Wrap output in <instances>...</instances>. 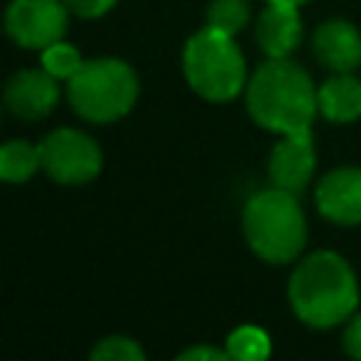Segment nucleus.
Returning <instances> with one entry per match:
<instances>
[{"mask_svg": "<svg viewBox=\"0 0 361 361\" xmlns=\"http://www.w3.org/2000/svg\"><path fill=\"white\" fill-rule=\"evenodd\" d=\"M313 54L333 73L361 65V31L347 20H327L313 31Z\"/></svg>", "mask_w": 361, "mask_h": 361, "instance_id": "f8f14e48", "label": "nucleus"}, {"mask_svg": "<svg viewBox=\"0 0 361 361\" xmlns=\"http://www.w3.org/2000/svg\"><path fill=\"white\" fill-rule=\"evenodd\" d=\"M344 350H347V355L361 361V313L350 316V324L344 330Z\"/></svg>", "mask_w": 361, "mask_h": 361, "instance_id": "aec40b11", "label": "nucleus"}, {"mask_svg": "<svg viewBox=\"0 0 361 361\" xmlns=\"http://www.w3.org/2000/svg\"><path fill=\"white\" fill-rule=\"evenodd\" d=\"M245 107L251 118L271 133H305L316 118L319 90L302 65L290 62L288 56L268 59L245 85Z\"/></svg>", "mask_w": 361, "mask_h": 361, "instance_id": "f257e3e1", "label": "nucleus"}, {"mask_svg": "<svg viewBox=\"0 0 361 361\" xmlns=\"http://www.w3.org/2000/svg\"><path fill=\"white\" fill-rule=\"evenodd\" d=\"M90 358L96 361H144L147 353L141 350V344L135 338H127V336H107L102 338L93 350H90Z\"/></svg>", "mask_w": 361, "mask_h": 361, "instance_id": "a211bd4d", "label": "nucleus"}, {"mask_svg": "<svg viewBox=\"0 0 361 361\" xmlns=\"http://www.w3.org/2000/svg\"><path fill=\"white\" fill-rule=\"evenodd\" d=\"M68 6L71 14L76 17H85V20H93V17H102L107 14L118 0H62Z\"/></svg>", "mask_w": 361, "mask_h": 361, "instance_id": "6ab92c4d", "label": "nucleus"}, {"mask_svg": "<svg viewBox=\"0 0 361 361\" xmlns=\"http://www.w3.org/2000/svg\"><path fill=\"white\" fill-rule=\"evenodd\" d=\"M319 113L336 124L361 118V79H355L353 71H344V73H333L327 82H322Z\"/></svg>", "mask_w": 361, "mask_h": 361, "instance_id": "ddd939ff", "label": "nucleus"}, {"mask_svg": "<svg viewBox=\"0 0 361 361\" xmlns=\"http://www.w3.org/2000/svg\"><path fill=\"white\" fill-rule=\"evenodd\" d=\"M248 0H212L206 8V25L220 28L226 34H237L248 23Z\"/></svg>", "mask_w": 361, "mask_h": 361, "instance_id": "dca6fc26", "label": "nucleus"}, {"mask_svg": "<svg viewBox=\"0 0 361 361\" xmlns=\"http://www.w3.org/2000/svg\"><path fill=\"white\" fill-rule=\"evenodd\" d=\"M39 62H42V68H45L51 76H56V79H71V76L85 65L82 54H79L71 42H65V39H59V42L42 48Z\"/></svg>", "mask_w": 361, "mask_h": 361, "instance_id": "f3484780", "label": "nucleus"}, {"mask_svg": "<svg viewBox=\"0 0 361 361\" xmlns=\"http://www.w3.org/2000/svg\"><path fill=\"white\" fill-rule=\"evenodd\" d=\"M313 169H316V147H313L310 130L282 135L268 155L271 183L293 195H299L310 183Z\"/></svg>", "mask_w": 361, "mask_h": 361, "instance_id": "6e6552de", "label": "nucleus"}, {"mask_svg": "<svg viewBox=\"0 0 361 361\" xmlns=\"http://www.w3.org/2000/svg\"><path fill=\"white\" fill-rule=\"evenodd\" d=\"M37 147H39L42 169L48 172L51 180L62 186L90 183L102 172V149L82 130L59 127L51 135H45Z\"/></svg>", "mask_w": 361, "mask_h": 361, "instance_id": "423d86ee", "label": "nucleus"}, {"mask_svg": "<svg viewBox=\"0 0 361 361\" xmlns=\"http://www.w3.org/2000/svg\"><path fill=\"white\" fill-rule=\"evenodd\" d=\"M183 73L189 87L206 102H231L245 90V59L234 34L203 25L183 45Z\"/></svg>", "mask_w": 361, "mask_h": 361, "instance_id": "20e7f679", "label": "nucleus"}, {"mask_svg": "<svg viewBox=\"0 0 361 361\" xmlns=\"http://www.w3.org/2000/svg\"><path fill=\"white\" fill-rule=\"evenodd\" d=\"M257 42L268 59L290 56L302 42V17L293 3H268L257 20Z\"/></svg>", "mask_w": 361, "mask_h": 361, "instance_id": "9b49d317", "label": "nucleus"}, {"mask_svg": "<svg viewBox=\"0 0 361 361\" xmlns=\"http://www.w3.org/2000/svg\"><path fill=\"white\" fill-rule=\"evenodd\" d=\"M178 358H183V361H226L228 358V350L223 347V350H217V347H209V344H203V347H189V350H183Z\"/></svg>", "mask_w": 361, "mask_h": 361, "instance_id": "412c9836", "label": "nucleus"}, {"mask_svg": "<svg viewBox=\"0 0 361 361\" xmlns=\"http://www.w3.org/2000/svg\"><path fill=\"white\" fill-rule=\"evenodd\" d=\"M37 169H42L39 147L28 141H8L0 147V178L6 183H25Z\"/></svg>", "mask_w": 361, "mask_h": 361, "instance_id": "4468645a", "label": "nucleus"}, {"mask_svg": "<svg viewBox=\"0 0 361 361\" xmlns=\"http://www.w3.org/2000/svg\"><path fill=\"white\" fill-rule=\"evenodd\" d=\"M243 234L259 259L274 265L293 262L307 240V223L296 195L279 186L251 195L243 206Z\"/></svg>", "mask_w": 361, "mask_h": 361, "instance_id": "7ed1b4c3", "label": "nucleus"}, {"mask_svg": "<svg viewBox=\"0 0 361 361\" xmlns=\"http://www.w3.org/2000/svg\"><path fill=\"white\" fill-rule=\"evenodd\" d=\"M226 350H228V358H237V361H262L271 353V338L262 327L243 324L228 336Z\"/></svg>", "mask_w": 361, "mask_h": 361, "instance_id": "2eb2a0df", "label": "nucleus"}, {"mask_svg": "<svg viewBox=\"0 0 361 361\" xmlns=\"http://www.w3.org/2000/svg\"><path fill=\"white\" fill-rule=\"evenodd\" d=\"M288 302L299 322L316 330L350 319L358 307V282L350 262L333 251L305 257L288 279Z\"/></svg>", "mask_w": 361, "mask_h": 361, "instance_id": "f03ea898", "label": "nucleus"}, {"mask_svg": "<svg viewBox=\"0 0 361 361\" xmlns=\"http://www.w3.org/2000/svg\"><path fill=\"white\" fill-rule=\"evenodd\" d=\"M68 99L85 121L110 124L133 110L138 99V76L121 59H90L68 79Z\"/></svg>", "mask_w": 361, "mask_h": 361, "instance_id": "39448f33", "label": "nucleus"}, {"mask_svg": "<svg viewBox=\"0 0 361 361\" xmlns=\"http://www.w3.org/2000/svg\"><path fill=\"white\" fill-rule=\"evenodd\" d=\"M8 37L28 51L59 42L68 31V6L62 0H11L6 8Z\"/></svg>", "mask_w": 361, "mask_h": 361, "instance_id": "0eeeda50", "label": "nucleus"}, {"mask_svg": "<svg viewBox=\"0 0 361 361\" xmlns=\"http://www.w3.org/2000/svg\"><path fill=\"white\" fill-rule=\"evenodd\" d=\"M56 82L59 79L51 76L45 68L20 71L6 82V90H3L6 107L23 121L45 118L59 102V85Z\"/></svg>", "mask_w": 361, "mask_h": 361, "instance_id": "1a4fd4ad", "label": "nucleus"}, {"mask_svg": "<svg viewBox=\"0 0 361 361\" xmlns=\"http://www.w3.org/2000/svg\"><path fill=\"white\" fill-rule=\"evenodd\" d=\"M316 206L322 217L338 226L361 223V169L338 166L327 172L316 186Z\"/></svg>", "mask_w": 361, "mask_h": 361, "instance_id": "9d476101", "label": "nucleus"}, {"mask_svg": "<svg viewBox=\"0 0 361 361\" xmlns=\"http://www.w3.org/2000/svg\"><path fill=\"white\" fill-rule=\"evenodd\" d=\"M265 3H293V6H302V3H307V0H265Z\"/></svg>", "mask_w": 361, "mask_h": 361, "instance_id": "4be33fe9", "label": "nucleus"}]
</instances>
